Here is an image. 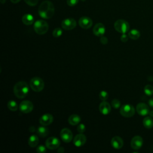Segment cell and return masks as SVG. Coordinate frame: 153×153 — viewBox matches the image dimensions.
Returning <instances> with one entry per match:
<instances>
[{
	"label": "cell",
	"instance_id": "cell-1",
	"mask_svg": "<svg viewBox=\"0 0 153 153\" xmlns=\"http://www.w3.org/2000/svg\"><path fill=\"white\" fill-rule=\"evenodd\" d=\"M38 14L43 19H51L54 14V6L53 4L50 1H43L39 7Z\"/></svg>",
	"mask_w": 153,
	"mask_h": 153
},
{
	"label": "cell",
	"instance_id": "cell-2",
	"mask_svg": "<svg viewBox=\"0 0 153 153\" xmlns=\"http://www.w3.org/2000/svg\"><path fill=\"white\" fill-rule=\"evenodd\" d=\"M13 91L15 96L19 99L25 97L29 91L27 84L23 81L17 82L14 86Z\"/></svg>",
	"mask_w": 153,
	"mask_h": 153
},
{
	"label": "cell",
	"instance_id": "cell-3",
	"mask_svg": "<svg viewBox=\"0 0 153 153\" xmlns=\"http://www.w3.org/2000/svg\"><path fill=\"white\" fill-rule=\"evenodd\" d=\"M34 30L38 35H44L48 30V24L42 20H38L34 23Z\"/></svg>",
	"mask_w": 153,
	"mask_h": 153
},
{
	"label": "cell",
	"instance_id": "cell-4",
	"mask_svg": "<svg viewBox=\"0 0 153 153\" xmlns=\"http://www.w3.org/2000/svg\"><path fill=\"white\" fill-rule=\"evenodd\" d=\"M30 87L34 91L39 92L42 91L44 87V82L41 78L35 76L31 79Z\"/></svg>",
	"mask_w": 153,
	"mask_h": 153
},
{
	"label": "cell",
	"instance_id": "cell-5",
	"mask_svg": "<svg viewBox=\"0 0 153 153\" xmlns=\"http://www.w3.org/2000/svg\"><path fill=\"white\" fill-rule=\"evenodd\" d=\"M114 28L117 32L121 33H126L129 30L130 25L127 21L119 19L114 23Z\"/></svg>",
	"mask_w": 153,
	"mask_h": 153
},
{
	"label": "cell",
	"instance_id": "cell-6",
	"mask_svg": "<svg viewBox=\"0 0 153 153\" xmlns=\"http://www.w3.org/2000/svg\"><path fill=\"white\" fill-rule=\"evenodd\" d=\"M121 115L126 118H130L134 115L135 113L134 108L130 104H125L121 106L120 109Z\"/></svg>",
	"mask_w": 153,
	"mask_h": 153
},
{
	"label": "cell",
	"instance_id": "cell-7",
	"mask_svg": "<svg viewBox=\"0 0 153 153\" xmlns=\"http://www.w3.org/2000/svg\"><path fill=\"white\" fill-rule=\"evenodd\" d=\"M60 145V140L56 137H50L45 141L46 147L51 150L56 149Z\"/></svg>",
	"mask_w": 153,
	"mask_h": 153
},
{
	"label": "cell",
	"instance_id": "cell-8",
	"mask_svg": "<svg viewBox=\"0 0 153 153\" xmlns=\"http://www.w3.org/2000/svg\"><path fill=\"white\" fill-rule=\"evenodd\" d=\"M76 25V21L73 18H68L62 20L61 23V26L62 28L65 30H70L75 27Z\"/></svg>",
	"mask_w": 153,
	"mask_h": 153
},
{
	"label": "cell",
	"instance_id": "cell-9",
	"mask_svg": "<svg viewBox=\"0 0 153 153\" xmlns=\"http://www.w3.org/2000/svg\"><path fill=\"white\" fill-rule=\"evenodd\" d=\"M33 103L29 100H23L19 105L20 111L24 114L30 112L33 110Z\"/></svg>",
	"mask_w": 153,
	"mask_h": 153
},
{
	"label": "cell",
	"instance_id": "cell-10",
	"mask_svg": "<svg viewBox=\"0 0 153 153\" xmlns=\"http://www.w3.org/2000/svg\"><path fill=\"white\" fill-rule=\"evenodd\" d=\"M60 135L62 140L66 143L70 142L72 140L73 137L72 131L68 128H64L62 129L60 133Z\"/></svg>",
	"mask_w": 153,
	"mask_h": 153
},
{
	"label": "cell",
	"instance_id": "cell-11",
	"mask_svg": "<svg viewBox=\"0 0 153 153\" xmlns=\"http://www.w3.org/2000/svg\"><path fill=\"white\" fill-rule=\"evenodd\" d=\"M143 139L142 137L139 136H134L130 142V145L132 149L138 150L142 146Z\"/></svg>",
	"mask_w": 153,
	"mask_h": 153
},
{
	"label": "cell",
	"instance_id": "cell-12",
	"mask_svg": "<svg viewBox=\"0 0 153 153\" xmlns=\"http://www.w3.org/2000/svg\"><path fill=\"white\" fill-rule=\"evenodd\" d=\"M136 111L139 115L141 116H145L149 114V108L145 103H139L136 106Z\"/></svg>",
	"mask_w": 153,
	"mask_h": 153
},
{
	"label": "cell",
	"instance_id": "cell-13",
	"mask_svg": "<svg viewBox=\"0 0 153 153\" xmlns=\"http://www.w3.org/2000/svg\"><path fill=\"white\" fill-rule=\"evenodd\" d=\"M78 23L80 27H81L83 29H87L91 27V26L93 25V22L90 17L83 16L79 19Z\"/></svg>",
	"mask_w": 153,
	"mask_h": 153
},
{
	"label": "cell",
	"instance_id": "cell-14",
	"mask_svg": "<svg viewBox=\"0 0 153 153\" xmlns=\"http://www.w3.org/2000/svg\"><path fill=\"white\" fill-rule=\"evenodd\" d=\"M86 140H87L86 136L82 133H79L75 136L73 140V143L75 146L77 147H80L83 146L85 143Z\"/></svg>",
	"mask_w": 153,
	"mask_h": 153
},
{
	"label": "cell",
	"instance_id": "cell-15",
	"mask_svg": "<svg viewBox=\"0 0 153 153\" xmlns=\"http://www.w3.org/2000/svg\"><path fill=\"white\" fill-rule=\"evenodd\" d=\"M93 33L97 36H102L105 33L106 29L103 24L101 23H98L95 25L93 29Z\"/></svg>",
	"mask_w": 153,
	"mask_h": 153
},
{
	"label": "cell",
	"instance_id": "cell-16",
	"mask_svg": "<svg viewBox=\"0 0 153 153\" xmlns=\"http://www.w3.org/2000/svg\"><path fill=\"white\" fill-rule=\"evenodd\" d=\"M39 123L42 126H48L53 121V117L50 114H45L39 118Z\"/></svg>",
	"mask_w": 153,
	"mask_h": 153
},
{
	"label": "cell",
	"instance_id": "cell-17",
	"mask_svg": "<svg viewBox=\"0 0 153 153\" xmlns=\"http://www.w3.org/2000/svg\"><path fill=\"white\" fill-rule=\"evenodd\" d=\"M99 109L102 114L106 115L111 112V107L109 103L106 101H103L100 103Z\"/></svg>",
	"mask_w": 153,
	"mask_h": 153
},
{
	"label": "cell",
	"instance_id": "cell-18",
	"mask_svg": "<svg viewBox=\"0 0 153 153\" xmlns=\"http://www.w3.org/2000/svg\"><path fill=\"white\" fill-rule=\"evenodd\" d=\"M123 140L119 136H114L111 139V145L114 149H121L123 147Z\"/></svg>",
	"mask_w": 153,
	"mask_h": 153
},
{
	"label": "cell",
	"instance_id": "cell-19",
	"mask_svg": "<svg viewBox=\"0 0 153 153\" xmlns=\"http://www.w3.org/2000/svg\"><path fill=\"white\" fill-rule=\"evenodd\" d=\"M81 121L80 117L77 114H72L68 118L69 123L72 126H76Z\"/></svg>",
	"mask_w": 153,
	"mask_h": 153
},
{
	"label": "cell",
	"instance_id": "cell-20",
	"mask_svg": "<svg viewBox=\"0 0 153 153\" xmlns=\"http://www.w3.org/2000/svg\"><path fill=\"white\" fill-rule=\"evenodd\" d=\"M34 18L30 14H26L22 17V22L26 25H30L33 23Z\"/></svg>",
	"mask_w": 153,
	"mask_h": 153
},
{
	"label": "cell",
	"instance_id": "cell-21",
	"mask_svg": "<svg viewBox=\"0 0 153 153\" xmlns=\"http://www.w3.org/2000/svg\"><path fill=\"white\" fill-rule=\"evenodd\" d=\"M38 143H39V139L36 135L33 134L29 137L28 139V145L30 147L32 148L35 147L38 144Z\"/></svg>",
	"mask_w": 153,
	"mask_h": 153
},
{
	"label": "cell",
	"instance_id": "cell-22",
	"mask_svg": "<svg viewBox=\"0 0 153 153\" xmlns=\"http://www.w3.org/2000/svg\"><path fill=\"white\" fill-rule=\"evenodd\" d=\"M44 126H45L39 127L36 130V133L38 134V135L42 137H44L47 136L49 133L48 129Z\"/></svg>",
	"mask_w": 153,
	"mask_h": 153
},
{
	"label": "cell",
	"instance_id": "cell-23",
	"mask_svg": "<svg viewBox=\"0 0 153 153\" xmlns=\"http://www.w3.org/2000/svg\"><path fill=\"white\" fill-rule=\"evenodd\" d=\"M143 124L144 127L148 129H151L153 127V119L151 116L146 117L143 120Z\"/></svg>",
	"mask_w": 153,
	"mask_h": 153
},
{
	"label": "cell",
	"instance_id": "cell-24",
	"mask_svg": "<svg viewBox=\"0 0 153 153\" xmlns=\"http://www.w3.org/2000/svg\"><path fill=\"white\" fill-rule=\"evenodd\" d=\"M140 32L137 30V29H132L131 30L128 34V37L131 39H134V40H136L139 37H140Z\"/></svg>",
	"mask_w": 153,
	"mask_h": 153
},
{
	"label": "cell",
	"instance_id": "cell-25",
	"mask_svg": "<svg viewBox=\"0 0 153 153\" xmlns=\"http://www.w3.org/2000/svg\"><path fill=\"white\" fill-rule=\"evenodd\" d=\"M7 106H8V109L11 111H16L18 109L17 103H16V102H15L13 100H11L10 101H8V102L7 103Z\"/></svg>",
	"mask_w": 153,
	"mask_h": 153
},
{
	"label": "cell",
	"instance_id": "cell-26",
	"mask_svg": "<svg viewBox=\"0 0 153 153\" xmlns=\"http://www.w3.org/2000/svg\"><path fill=\"white\" fill-rule=\"evenodd\" d=\"M144 92L145 94L149 96L153 94V87L151 85H146L144 87Z\"/></svg>",
	"mask_w": 153,
	"mask_h": 153
},
{
	"label": "cell",
	"instance_id": "cell-27",
	"mask_svg": "<svg viewBox=\"0 0 153 153\" xmlns=\"http://www.w3.org/2000/svg\"><path fill=\"white\" fill-rule=\"evenodd\" d=\"M62 30L60 27H56L53 31V36L55 38L60 37L62 35Z\"/></svg>",
	"mask_w": 153,
	"mask_h": 153
},
{
	"label": "cell",
	"instance_id": "cell-28",
	"mask_svg": "<svg viewBox=\"0 0 153 153\" xmlns=\"http://www.w3.org/2000/svg\"><path fill=\"white\" fill-rule=\"evenodd\" d=\"M99 98L103 100V101H105L108 99V93L107 91H105V90H102L99 93Z\"/></svg>",
	"mask_w": 153,
	"mask_h": 153
},
{
	"label": "cell",
	"instance_id": "cell-29",
	"mask_svg": "<svg viewBox=\"0 0 153 153\" xmlns=\"http://www.w3.org/2000/svg\"><path fill=\"white\" fill-rule=\"evenodd\" d=\"M111 105L112 106L115 108V109H118L121 106V103H120V101L117 99H113L111 102Z\"/></svg>",
	"mask_w": 153,
	"mask_h": 153
},
{
	"label": "cell",
	"instance_id": "cell-30",
	"mask_svg": "<svg viewBox=\"0 0 153 153\" xmlns=\"http://www.w3.org/2000/svg\"><path fill=\"white\" fill-rule=\"evenodd\" d=\"M77 130L79 133H82L85 131V126L84 124H78L77 126Z\"/></svg>",
	"mask_w": 153,
	"mask_h": 153
},
{
	"label": "cell",
	"instance_id": "cell-31",
	"mask_svg": "<svg viewBox=\"0 0 153 153\" xmlns=\"http://www.w3.org/2000/svg\"><path fill=\"white\" fill-rule=\"evenodd\" d=\"M24 1L27 5L30 6H35L38 4L39 0H24Z\"/></svg>",
	"mask_w": 153,
	"mask_h": 153
},
{
	"label": "cell",
	"instance_id": "cell-32",
	"mask_svg": "<svg viewBox=\"0 0 153 153\" xmlns=\"http://www.w3.org/2000/svg\"><path fill=\"white\" fill-rule=\"evenodd\" d=\"M46 148L44 145H39L36 148V152L38 153H44L46 152Z\"/></svg>",
	"mask_w": 153,
	"mask_h": 153
},
{
	"label": "cell",
	"instance_id": "cell-33",
	"mask_svg": "<svg viewBox=\"0 0 153 153\" xmlns=\"http://www.w3.org/2000/svg\"><path fill=\"white\" fill-rule=\"evenodd\" d=\"M78 1H79V0H67L66 2L69 6L73 7V6H75V5H76L78 4Z\"/></svg>",
	"mask_w": 153,
	"mask_h": 153
},
{
	"label": "cell",
	"instance_id": "cell-34",
	"mask_svg": "<svg viewBox=\"0 0 153 153\" xmlns=\"http://www.w3.org/2000/svg\"><path fill=\"white\" fill-rule=\"evenodd\" d=\"M100 42L103 44V45H105L108 43V38L106 37V36H100Z\"/></svg>",
	"mask_w": 153,
	"mask_h": 153
},
{
	"label": "cell",
	"instance_id": "cell-35",
	"mask_svg": "<svg viewBox=\"0 0 153 153\" xmlns=\"http://www.w3.org/2000/svg\"><path fill=\"white\" fill-rule=\"evenodd\" d=\"M128 36H127L126 34H125V33H122V35L121 36V37H120V39H121V41H122V42H127V41H128Z\"/></svg>",
	"mask_w": 153,
	"mask_h": 153
},
{
	"label": "cell",
	"instance_id": "cell-36",
	"mask_svg": "<svg viewBox=\"0 0 153 153\" xmlns=\"http://www.w3.org/2000/svg\"><path fill=\"white\" fill-rule=\"evenodd\" d=\"M148 104H149V105L151 107L153 108V98H151V99L148 100Z\"/></svg>",
	"mask_w": 153,
	"mask_h": 153
},
{
	"label": "cell",
	"instance_id": "cell-37",
	"mask_svg": "<svg viewBox=\"0 0 153 153\" xmlns=\"http://www.w3.org/2000/svg\"><path fill=\"white\" fill-rule=\"evenodd\" d=\"M10 1H11V2L12 3H13V4H17V3L19 2L21 0H10Z\"/></svg>",
	"mask_w": 153,
	"mask_h": 153
},
{
	"label": "cell",
	"instance_id": "cell-38",
	"mask_svg": "<svg viewBox=\"0 0 153 153\" xmlns=\"http://www.w3.org/2000/svg\"><path fill=\"white\" fill-rule=\"evenodd\" d=\"M149 116H151V117H153V111H149Z\"/></svg>",
	"mask_w": 153,
	"mask_h": 153
},
{
	"label": "cell",
	"instance_id": "cell-39",
	"mask_svg": "<svg viewBox=\"0 0 153 153\" xmlns=\"http://www.w3.org/2000/svg\"><path fill=\"white\" fill-rule=\"evenodd\" d=\"M1 1V2L2 4H4L5 2V0H0Z\"/></svg>",
	"mask_w": 153,
	"mask_h": 153
}]
</instances>
